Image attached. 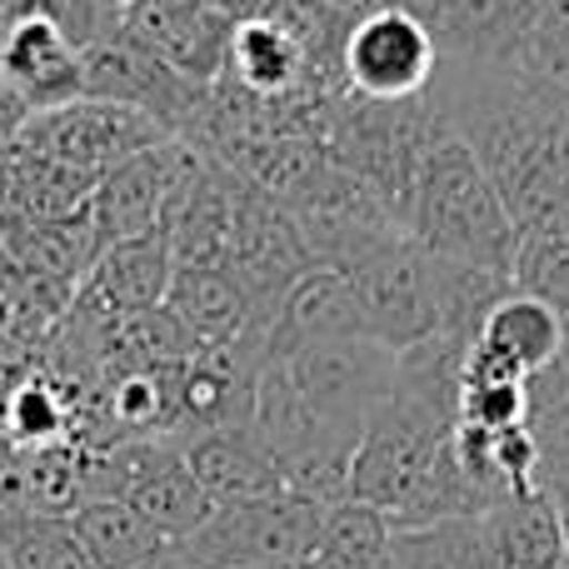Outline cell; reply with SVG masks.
Returning <instances> with one entry per match:
<instances>
[{
  "label": "cell",
  "mask_w": 569,
  "mask_h": 569,
  "mask_svg": "<svg viewBox=\"0 0 569 569\" xmlns=\"http://www.w3.org/2000/svg\"><path fill=\"white\" fill-rule=\"evenodd\" d=\"M405 236L445 266H470L515 280L520 226L510 220L475 150L435 110L420 160H415L410 196H405Z\"/></svg>",
  "instance_id": "6da1fadb"
},
{
  "label": "cell",
  "mask_w": 569,
  "mask_h": 569,
  "mask_svg": "<svg viewBox=\"0 0 569 569\" xmlns=\"http://www.w3.org/2000/svg\"><path fill=\"white\" fill-rule=\"evenodd\" d=\"M320 266L340 270L355 284L365 315V335L390 355L445 335L440 310V260L425 256L405 230H370L350 236L320 256Z\"/></svg>",
  "instance_id": "7a4b0ae2"
},
{
  "label": "cell",
  "mask_w": 569,
  "mask_h": 569,
  "mask_svg": "<svg viewBox=\"0 0 569 569\" xmlns=\"http://www.w3.org/2000/svg\"><path fill=\"white\" fill-rule=\"evenodd\" d=\"M325 510L300 495H260V500L216 505L196 535L176 545V569H270L315 560Z\"/></svg>",
  "instance_id": "3957f363"
},
{
  "label": "cell",
  "mask_w": 569,
  "mask_h": 569,
  "mask_svg": "<svg viewBox=\"0 0 569 569\" xmlns=\"http://www.w3.org/2000/svg\"><path fill=\"white\" fill-rule=\"evenodd\" d=\"M435 70H440L435 30L395 6H370L340 36V76L355 100L410 106L425 100Z\"/></svg>",
  "instance_id": "277c9868"
},
{
  "label": "cell",
  "mask_w": 569,
  "mask_h": 569,
  "mask_svg": "<svg viewBox=\"0 0 569 569\" xmlns=\"http://www.w3.org/2000/svg\"><path fill=\"white\" fill-rule=\"evenodd\" d=\"M226 270L240 280L260 325H270L276 305L315 270V250L305 240L300 220L290 216V206L270 200L266 190L246 186V180L236 190V226H230Z\"/></svg>",
  "instance_id": "5b68a950"
},
{
  "label": "cell",
  "mask_w": 569,
  "mask_h": 569,
  "mask_svg": "<svg viewBox=\"0 0 569 569\" xmlns=\"http://www.w3.org/2000/svg\"><path fill=\"white\" fill-rule=\"evenodd\" d=\"M80 70H86V100H110V106L140 110V116H150L180 140L206 116L210 86H196V80L176 76L170 66H160L126 30H110L90 50H80Z\"/></svg>",
  "instance_id": "8992f818"
},
{
  "label": "cell",
  "mask_w": 569,
  "mask_h": 569,
  "mask_svg": "<svg viewBox=\"0 0 569 569\" xmlns=\"http://www.w3.org/2000/svg\"><path fill=\"white\" fill-rule=\"evenodd\" d=\"M170 140L166 126H156L150 116L126 106H110V100H70V106L40 110V116L26 120L16 146L40 150V156L60 160V166L90 170V176H106L120 160L140 156V150Z\"/></svg>",
  "instance_id": "52a82bcc"
},
{
  "label": "cell",
  "mask_w": 569,
  "mask_h": 569,
  "mask_svg": "<svg viewBox=\"0 0 569 569\" xmlns=\"http://www.w3.org/2000/svg\"><path fill=\"white\" fill-rule=\"evenodd\" d=\"M200 160H206V150L170 136L160 146L140 150V156L120 160L116 170H106L96 186V200H90V220H96L100 240L116 246V240H136L160 230L176 190L196 176Z\"/></svg>",
  "instance_id": "ba28073f"
},
{
  "label": "cell",
  "mask_w": 569,
  "mask_h": 569,
  "mask_svg": "<svg viewBox=\"0 0 569 569\" xmlns=\"http://www.w3.org/2000/svg\"><path fill=\"white\" fill-rule=\"evenodd\" d=\"M550 0H455L435 20L440 66L460 70H525L530 40Z\"/></svg>",
  "instance_id": "9c48e42d"
},
{
  "label": "cell",
  "mask_w": 569,
  "mask_h": 569,
  "mask_svg": "<svg viewBox=\"0 0 569 569\" xmlns=\"http://www.w3.org/2000/svg\"><path fill=\"white\" fill-rule=\"evenodd\" d=\"M120 30L136 40L146 56L170 66L176 76L196 86H216L226 70V46L236 20L210 6H176V0H136L120 16Z\"/></svg>",
  "instance_id": "30bf717a"
},
{
  "label": "cell",
  "mask_w": 569,
  "mask_h": 569,
  "mask_svg": "<svg viewBox=\"0 0 569 569\" xmlns=\"http://www.w3.org/2000/svg\"><path fill=\"white\" fill-rule=\"evenodd\" d=\"M310 60L315 56L305 50V40L295 36L280 16L256 10V16H240L236 30H230L220 80L236 86L240 96L260 100V106H284V100H295V90L305 86Z\"/></svg>",
  "instance_id": "8fae6325"
},
{
  "label": "cell",
  "mask_w": 569,
  "mask_h": 569,
  "mask_svg": "<svg viewBox=\"0 0 569 569\" xmlns=\"http://www.w3.org/2000/svg\"><path fill=\"white\" fill-rule=\"evenodd\" d=\"M180 460L210 495V505H240L260 495H280V470L270 460L256 425H226V430L180 435Z\"/></svg>",
  "instance_id": "7c38bea8"
},
{
  "label": "cell",
  "mask_w": 569,
  "mask_h": 569,
  "mask_svg": "<svg viewBox=\"0 0 569 569\" xmlns=\"http://www.w3.org/2000/svg\"><path fill=\"white\" fill-rule=\"evenodd\" d=\"M330 340H370L365 335V315L355 300V284L330 266H315L310 276L295 284L276 305L266 325V355L305 350V345H330Z\"/></svg>",
  "instance_id": "4fadbf2b"
},
{
  "label": "cell",
  "mask_w": 569,
  "mask_h": 569,
  "mask_svg": "<svg viewBox=\"0 0 569 569\" xmlns=\"http://www.w3.org/2000/svg\"><path fill=\"white\" fill-rule=\"evenodd\" d=\"M0 70L26 96V106L36 116L86 96L80 50L46 20H6V30H0Z\"/></svg>",
  "instance_id": "5bb4252c"
},
{
  "label": "cell",
  "mask_w": 569,
  "mask_h": 569,
  "mask_svg": "<svg viewBox=\"0 0 569 569\" xmlns=\"http://www.w3.org/2000/svg\"><path fill=\"white\" fill-rule=\"evenodd\" d=\"M170 276H176V256H170L166 230H150L136 240H116V246L100 250V260L90 266L86 284H80V300H90L96 310L130 320V315H146L166 305Z\"/></svg>",
  "instance_id": "9a60e30c"
},
{
  "label": "cell",
  "mask_w": 569,
  "mask_h": 569,
  "mask_svg": "<svg viewBox=\"0 0 569 569\" xmlns=\"http://www.w3.org/2000/svg\"><path fill=\"white\" fill-rule=\"evenodd\" d=\"M166 310L200 350L236 345L246 335H266V325L256 320L240 280L226 266H176L166 290Z\"/></svg>",
  "instance_id": "2e32d148"
},
{
  "label": "cell",
  "mask_w": 569,
  "mask_h": 569,
  "mask_svg": "<svg viewBox=\"0 0 569 569\" xmlns=\"http://www.w3.org/2000/svg\"><path fill=\"white\" fill-rule=\"evenodd\" d=\"M470 350L490 355L495 365L515 370L520 380H535V375H545L569 350V330L540 295L510 290L490 315H485V325H480Z\"/></svg>",
  "instance_id": "e0dca14e"
},
{
  "label": "cell",
  "mask_w": 569,
  "mask_h": 569,
  "mask_svg": "<svg viewBox=\"0 0 569 569\" xmlns=\"http://www.w3.org/2000/svg\"><path fill=\"white\" fill-rule=\"evenodd\" d=\"M490 540L495 569H560L565 565V530L550 490L510 495L495 510L480 515Z\"/></svg>",
  "instance_id": "ac0fdd59"
},
{
  "label": "cell",
  "mask_w": 569,
  "mask_h": 569,
  "mask_svg": "<svg viewBox=\"0 0 569 569\" xmlns=\"http://www.w3.org/2000/svg\"><path fill=\"white\" fill-rule=\"evenodd\" d=\"M70 530L96 569H176V540L120 500H86L70 515Z\"/></svg>",
  "instance_id": "d6986e66"
},
{
  "label": "cell",
  "mask_w": 569,
  "mask_h": 569,
  "mask_svg": "<svg viewBox=\"0 0 569 569\" xmlns=\"http://www.w3.org/2000/svg\"><path fill=\"white\" fill-rule=\"evenodd\" d=\"M6 166H10V210L26 220L80 216V210H90L96 186H100V176H90V170L60 166V160L26 150V146H10Z\"/></svg>",
  "instance_id": "ffe728a7"
},
{
  "label": "cell",
  "mask_w": 569,
  "mask_h": 569,
  "mask_svg": "<svg viewBox=\"0 0 569 569\" xmlns=\"http://www.w3.org/2000/svg\"><path fill=\"white\" fill-rule=\"evenodd\" d=\"M385 569H495V555L480 520H440L390 530V565Z\"/></svg>",
  "instance_id": "44dd1931"
},
{
  "label": "cell",
  "mask_w": 569,
  "mask_h": 569,
  "mask_svg": "<svg viewBox=\"0 0 569 569\" xmlns=\"http://www.w3.org/2000/svg\"><path fill=\"white\" fill-rule=\"evenodd\" d=\"M315 569H385L390 565V520L365 505L325 510V530L315 545Z\"/></svg>",
  "instance_id": "7402d4cb"
},
{
  "label": "cell",
  "mask_w": 569,
  "mask_h": 569,
  "mask_svg": "<svg viewBox=\"0 0 569 569\" xmlns=\"http://www.w3.org/2000/svg\"><path fill=\"white\" fill-rule=\"evenodd\" d=\"M0 569H96V560L76 540L70 520L30 515L16 530L0 535Z\"/></svg>",
  "instance_id": "603a6c76"
},
{
  "label": "cell",
  "mask_w": 569,
  "mask_h": 569,
  "mask_svg": "<svg viewBox=\"0 0 569 569\" xmlns=\"http://www.w3.org/2000/svg\"><path fill=\"white\" fill-rule=\"evenodd\" d=\"M515 290L540 295L569 330V230L565 236H525L520 240Z\"/></svg>",
  "instance_id": "cb8c5ba5"
},
{
  "label": "cell",
  "mask_w": 569,
  "mask_h": 569,
  "mask_svg": "<svg viewBox=\"0 0 569 569\" xmlns=\"http://www.w3.org/2000/svg\"><path fill=\"white\" fill-rule=\"evenodd\" d=\"M6 20H46L76 50H90L100 36L120 30V20L100 16L90 0H6Z\"/></svg>",
  "instance_id": "d4e9b609"
},
{
  "label": "cell",
  "mask_w": 569,
  "mask_h": 569,
  "mask_svg": "<svg viewBox=\"0 0 569 569\" xmlns=\"http://www.w3.org/2000/svg\"><path fill=\"white\" fill-rule=\"evenodd\" d=\"M525 70L560 86L569 96V0H550L545 6L540 30L530 40V56H525Z\"/></svg>",
  "instance_id": "484cf974"
},
{
  "label": "cell",
  "mask_w": 569,
  "mask_h": 569,
  "mask_svg": "<svg viewBox=\"0 0 569 569\" xmlns=\"http://www.w3.org/2000/svg\"><path fill=\"white\" fill-rule=\"evenodd\" d=\"M36 116V110L26 106V96H20L16 86L6 80V70H0V150H10L20 140V130H26V120Z\"/></svg>",
  "instance_id": "4316f807"
},
{
  "label": "cell",
  "mask_w": 569,
  "mask_h": 569,
  "mask_svg": "<svg viewBox=\"0 0 569 569\" xmlns=\"http://www.w3.org/2000/svg\"><path fill=\"white\" fill-rule=\"evenodd\" d=\"M380 6H395V10H405V16H415V20H425V26H435V20H440L445 10L455 6V0H380Z\"/></svg>",
  "instance_id": "83f0119b"
},
{
  "label": "cell",
  "mask_w": 569,
  "mask_h": 569,
  "mask_svg": "<svg viewBox=\"0 0 569 569\" xmlns=\"http://www.w3.org/2000/svg\"><path fill=\"white\" fill-rule=\"evenodd\" d=\"M90 6H96V10H100V16L120 20V16H126V10H130V6H136V0H90Z\"/></svg>",
  "instance_id": "f1b7e54d"
},
{
  "label": "cell",
  "mask_w": 569,
  "mask_h": 569,
  "mask_svg": "<svg viewBox=\"0 0 569 569\" xmlns=\"http://www.w3.org/2000/svg\"><path fill=\"white\" fill-rule=\"evenodd\" d=\"M0 210H10V166H6V150H0Z\"/></svg>",
  "instance_id": "f546056e"
},
{
  "label": "cell",
  "mask_w": 569,
  "mask_h": 569,
  "mask_svg": "<svg viewBox=\"0 0 569 569\" xmlns=\"http://www.w3.org/2000/svg\"><path fill=\"white\" fill-rule=\"evenodd\" d=\"M270 569H315L310 560H305V565H270Z\"/></svg>",
  "instance_id": "4dcf8cb0"
},
{
  "label": "cell",
  "mask_w": 569,
  "mask_h": 569,
  "mask_svg": "<svg viewBox=\"0 0 569 569\" xmlns=\"http://www.w3.org/2000/svg\"><path fill=\"white\" fill-rule=\"evenodd\" d=\"M0 30H6V0H0Z\"/></svg>",
  "instance_id": "1f68e13d"
}]
</instances>
